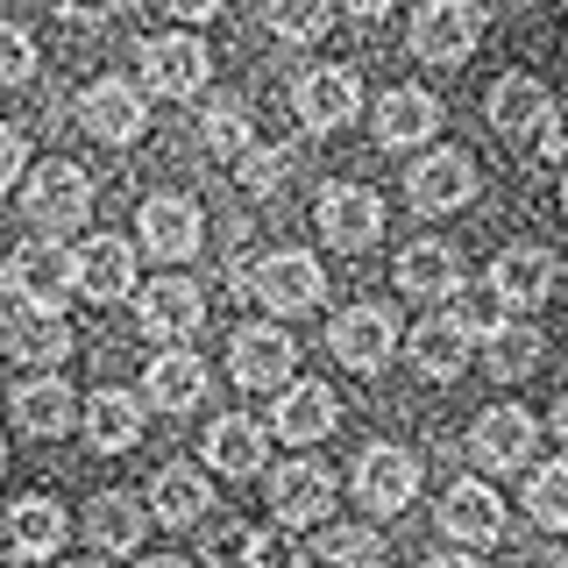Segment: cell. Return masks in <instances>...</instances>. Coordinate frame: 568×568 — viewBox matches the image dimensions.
I'll return each instance as SVG.
<instances>
[{
  "mask_svg": "<svg viewBox=\"0 0 568 568\" xmlns=\"http://www.w3.org/2000/svg\"><path fill=\"white\" fill-rule=\"evenodd\" d=\"M85 440L100 455H129L142 440V398H129V390H93L85 398Z\"/></svg>",
  "mask_w": 568,
  "mask_h": 568,
  "instance_id": "27",
  "label": "cell"
},
{
  "mask_svg": "<svg viewBox=\"0 0 568 568\" xmlns=\"http://www.w3.org/2000/svg\"><path fill=\"white\" fill-rule=\"evenodd\" d=\"M405 192H413L419 213H455V206H469V200H476V164H469V150H434V156H419V164L405 171Z\"/></svg>",
  "mask_w": 568,
  "mask_h": 568,
  "instance_id": "9",
  "label": "cell"
},
{
  "mask_svg": "<svg viewBox=\"0 0 568 568\" xmlns=\"http://www.w3.org/2000/svg\"><path fill=\"white\" fill-rule=\"evenodd\" d=\"M455 320L476 334V342H484L497 320H505V298H497V292H462V284H455Z\"/></svg>",
  "mask_w": 568,
  "mask_h": 568,
  "instance_id": "40",
  "label": "cell"
},
{
  "mask_svg": "<svg viewBox=\"0 0 568 568\" xmlns=\"http://www.w3.org/2000/svg\"><path fill=\"white\" fill-rule=\"evenodd\" d=\"M526 511H532L547 532H568V462H547V469H532Z\"/></svg>",
  "mask_w": 568,
  "mask_h": 568,
  "instance_id": "36",
  "label": "cell"
},
{
  "mask_svg": "<svg viewBox=\"0 0 568 568\" xmlns=\"http://www.w3.org/2000/svg\"><path fill=\"white\" fill-rule=\"evenodd\" d=\"M313 221H320V235L334 248H369L384 235V200L369 185H327L320 206H313Z\"/></svg>",
  "mask_w": 568,
  "mask_h": 568,
  "instance_id": "8",
  "label": "cell"
},
{
  "mask_svg": "<svg viewBox=\"0 0 568 568\" xmlns=\"http://www.w3.org/2000/svg\"><path fill=\"white\" fill-rule=\"evenodd\" d=\"M284 171H292V150H256V142H248V150L235 156V185L248 192V200H271V192L284 185Z\"/></svg>",
  "mask_w": 568,
  "mask_h": 568,
  "instance_id": "38",
  "label": "cell"
},
{
  "mask_svg": "<svg viewBox=\"0 0 568 568\" xmlns=\"http://www.w3.org/2000/svg\"><path fill=\"white\" fill-rule=\"evenodd\" d=\"M455 284H462V263H455L448 242H413L398 256V292L405 298H455Z\"/></svg>",
  "mask_w": 568,
  "mask_h": 568,
  "instance_id": "30",
  "label": "cell"
},
{
  "mask_svg": "<svg viewBox=\"0 0 568 568\" xmlns=\"http://www.w3.org/2000/svg\"><path fill=\"white\" fill-rule=\"evenodd\" d=\"M142 526H150V505H135L129 490H100L93 505H85V540L106 547V555H129L142 540Z\"/></svg>",
  "mask_w": 568,
  "mask_h": 568,
  "instance_id": "29",
  "label": "cell"
},
{
  "mask_svg": "<svg viewBox=\"0 0 568 568\" xmlns=\"http://www.w3.org/2000/svg\"><path fill=\"white\" fill-rule=\"evenodd\" d=\"M413 490H419V462L405 448H390V440L355 462V505L363 511H405Z\"/></svg>",
  "mask_w": 568,
  "mask_h": 568,
  "instance_id": "14",
  "label": "cell"
},
{
  "mask_svg": "<svg viewBox=\"0 0 568 568\" xmlns=\"http://www.w3.org/2000/svg\"><path fill=\"white\" fill-rule=\"evenodd\" d=\"M79 121H85V135H100V142H135L150 129V100H142L129 79H100V85L79 93Z\"/></svg>",
  "mask_w": 568,
  "mask_h": 568,
  "instance_id": "12",
  "label": "cell"
},
{
  "mask_svg": "<svg viewBox=\"0 0 568 568\" xmlns=\"http://www.w3.org/2000/svg\"><path fill=\"white\" fill-rule=\"evenodd\" d=\"M555 434H561V448H568V398L555 405Z\"/></svg>",
  "mask_w": 568,
  "mask_h": 568,
  "instance_id": "48",
  "label": "cell"
},
{
  "mask_svg": "<svg viewBox=\"0 0 568 568\" xmlns=\"http://www.w3.org/2000/svg\"><path fill=\"white\" fill-rule=\"evenodd\" d=\"M469 342H476V334L462 327L455 313H434V320H419V327H413V363L426 369V377L448 384V377L469 369Z\"/></svg>",
  "mask_w": 568,
  "mask_h": 568,
  "instance_id": "26",
  "label": "cell"
},
{
  "mask_svg": "<svg viewBox=\"0 0 568 568\" xmlns=\"http://www.w3.org/2000/svg\"><path fill=\"white\" fill-rule=\"evenodd\" d=\"M248 540H256V532H248L242 519L213 526V532H206V568H242V561H248Z\"/></svg>",
  "mask_w": 568,
  "mask_h": 568,
  "instance_id": "41",
  "label": "cell"
},
{
  "mask_svg": "<svg viewBox=\"0 0 568 568\" xmlns=\"http://www.w3.org/2000/svg\"><path fill=\"white\" fill-rule=\"evenodd\" d=\"M29 171V142L14 129H0V192H14V178Z\"/></svg>",
  "mask_w": 568,
  "mask_h": 568,
  "instance_id": "43",
  "label": "cell"
},
{
  "mask_svg": "<svg viewBox=\"0 0 568 568\" xmlns=\"http://www.w3.org/2000/svg\"><path fill=\"white\" fill-rule=\"evenodd\" d=\"M14 426H22V434H36V440L71 434V384H58V377L22 384V390H14Z\"/></svg>",
  "mask_w": 568,
  "mask_h": 568,
  "instance_id": "32",
  "label": "cell"
},
{
  "mask_svg": "<svg viewBox=\"0 0 568 568\" xmlns=\"http://www.w3.org/2000/svg\"><path fill=\"white\" fill-rule=\"evenodd\" d=\"M484 363H490V377H526L532 363H540V334L526 327V320H497V327L484 334Z\"/></svg>",
  "mask_w": 568,
  "mask_h": 568,
  "instance_id": "33",
  "label": "cell"
},
{
  "mask_svg": "<svg viewBox=\"0 0 568 568\" xmlns=\"http://www.w3.org/2000/svg\"><path fill=\"white\" fill-rule=\"evenodd\" d=\"M327 342H334V355H342L348 369L377 377V369L390 363V355H398V320H390L384 306H348V313H334Z\"/></svg>",
  "mask_w": 568,
  "mask_h": 568,
  "instance_id": "7",
  "label": "cell"
},
{
  "mask_svg": "<svg viewBox=\"0 0 568 568\" xmlns=\"http://www.w3.org/2000/svg\"><path fill=\"white\" fill-rule=\"evenodd\" d=\"M227 369L248 390H284L292 384V342H284V327H242L235 348H227Z\"/></svg>",
  "mask_w": 568,
  "mask_h": 568,
  "instance_id": "20",
  "label": "cell"
},
{
  "mask_svg": "<svg viewBox=\"0 0 568 568\" xmlns=\"http://www.w3.org/2000/svg\"><path fill=\"white\" fill-rule=\"evenodd\" d=\"M142 79H150V93H171V100H192V93H206V79H213V50L200 43V36H150L142 43Z\"/></svg>",
  "mask_w": 568,
  "mask_h": 568,
  "instance_id": "4",
  "label": "cell"
},
{
  "mask_svg": "<svg viewBox=\"0 0 568 568\" xmlns=\"http://www.w3.org/2000/svg\"><path fill=\"white\" fill-rule=\"evenodd\" d=\"M206 462H213L221 476H256V469H263V426L242 419V413L213 419V426H206Z\"/></svg>",
  "mask_w": 568,
  "mask_h": 568,
  "instance_id": "31",
  "label": "cell"
},
{
  "mask_svg": "<svg viewBox=\"0 0 568 568\" xmlns=\"http://www.w3.org/2000/svg\"><path fill=\"white\" fill-rule=\"evenodd\" d=\"M114 8H121V0H58V14H64V22H106Z\"/></svg>",
  "mask_w": 568,
  "mask_h": 568,
  "instance_id": "44",
  "label": "cell"
},
{
  "mask_svg": "<svg viewBox=\"0 0 568 568\" xmlns=\"http://www.w3.org/2000/svg\"><path fill=\"white\" fill-rule=\"evenodd\" d=\"M142 568H185V561H178V555H156V561H142Z\"/></svg>",
  "mask_w": 568,
  "mask_h": 568,
  "instance_id": "49",
  "label": "cell"
},
{
  "mask_svg": "<svg viewBox=\"0 0 568 568\" xmlns=\"http://www.w3.org/2000/svg\"><path fill=\"white\" fill-rule=\"evenodd\" d=\"M440 526H448V540H462V547H490L497 532H505V505H497V490L484 476H462V484H448V497H440Z\"/></svg>",
  "mask_w": 568,
  "mask_h": 568,
  "instance_id": "15",
  "label": "cell"
},
{
  "mask_svg": "<svg viewBox=\"0 0 568 568\" xmlns=\"http://www.w3.org/2000/svg\"><path fill=\"white\" fill-rule=\"evenodd\" d=\"M320 561L327 568H384V540L369 526H327L320 532Z\"/></svg>",
  "mask_w": 568,
  "mask_h": 568,
  "instance_id": "35",
  "label": "cell"
},
{
  "mask_svg": "<svg viewBox=\"0 0 568 568\" xmlns=\"http://www.w3.org/2000/svg\"><path fill=\"white\" fill-rule=\"evenodd\" d=\"M532 448H540V426H532L526 405H490V413L469 426V455L484 462L490 476L526 469V455H532Z\"/></svg>",
  "mask_w": 568,
  "mask_h": 568,
  "instance_id": "5",
  "label": "cell"
},
{
  "mask_svg": "<svg viewBox=\"0 0 568 568\" xmlns=\"http://www.w3.org/2000/svg\"><path fill=\"white\" fill-rule=\"evenodd\" d=\"M484 43V8L476 0H426L413 14V58L426 64H462Z\"/></svg>",
  "mask_w": 568,
  "mask_h": 568,
  "instance_id": "2",
  "label": "cell"
},
{
  "mask_svg": "<svg viewBox=\"0 0 568 568\" xmlns=\"http://www.w3.org/2000/svg\"><path fill=\"white\" fill-rule=\"evenodd\" d=\"M561 213H568V171H561Z\"/></svg>",
  "mask_w": 568,
  "mask_h": 568,
  "instance_id": "50",
  "label": "cell"
},
{
  "mask_svg": "<svg viewBox=\"0 0 568 568\" xmlns=\"http://www.w3.org/2000/svg\"><path fill=\"white\" fill-rule=\"evenodd\" d=\"M71 568H100V561H71Z\"/></svg>",
  "mask_w": 568,
  "mask_h": 568,
  "instance_id": "52",
  "label": "cell"
},
{
  "mask_svg": "<svg viewBox=\"0 0 568 568\" xmlns=\"http://www.w3.org/2000/svg\"><path fill=\"white\" fill-rule=\"evenodd\" d=\"M555 277H561V263L547 256V248H505V256L490 263V292L505 298L511 313L547 306V298H555Z\"/></svg>",
  "mask_w": 568,
  "mask_h": 568,
  "instance_id": "16",
  "label": "cell"
},
{
  "mask_svg": "<svg viewBox=\"0 0 568 568\" xmlns=\"http://www.w3.org/2000/svg\"><path fill=\"white\" fill-rule=\"evenodd\" d=\"M200 142L213 156H227V164H235V156L248 150V114H242V100H213L206 114H200Z\"/></svg>",
  "mask_w": 568,
  "mask_h": 568,
  "instance_id": "37",
  "label": "cell"
},
{
  "mask_svg": "<svg viewBox=\"0 0 568 568\" xmlns=\"http://www.w3.org/2000/svg\"><path fill=\"white\" fill-rule=\"evenodd\" d=\"M71 271H79V292L93 298V306H114V298H129V284H135V248L121 235H93V242H79Z\"/></svg>",
  "mask_w": 568,
  "mask_h": 568,
  "instance_id": "19",
  "label": "cell"
},
{
  "mask_svg": "<svg viewBox=\"0 0 568 568\" xmlns=\"http://www.w3.org/2000/svg\"><path fill=\"white\" fill-rule=\"evenodd\" d=\"M0 298H8V263H0Z\"/></svg>",
  "mask_w": 568,
  "mask_h": 568,
  "instance_id": "51",
  "label": "cell"
},
{
  "mask_svg": "<svg viewBox=\"0 0 568 568\" xmlns=\"http://www.w3.org/2000/svg\"><path fill=\"white\" fill-rule=\"evenodd\" d=\"M334 419H342V405H334L327 384H284V398H277V413H271V426L292 440V448H313V440H327Z\"/></svg>",
  "mask_w": 568,
  "mask_h": 568,
  "instance_id": "21",
  "label": "cell"
},
{
  "mask_svg": "<svg viewBox=\"0 0 568 568\" xmlns=\"http://www.w3.org/2000/svg\"><path fill=\"white\" fill-rule=\"evenodd\" d=\"M29 79H36V43H29V29L0 22V85H29Z\"/></svg>",
  "mask_w": 568,
  "mask_h": 568,
  "instance_id": "39",
  "label": "cell"
},
{
  "mask_svg": "<svg viewBox=\"0 0 568 568\" xmlns=\"http://www.w3.org/2000/svg\"><path fill=\"white\" fill-rule=\"evenodd\" d=\"M555 121V93H547L532 71H505V79L490 85V129L505 142H532Z\"/></svg>",
  "mask_w": 568,
  "mask_h": 568,
  "instance_id": "10",
  "label": "cell"
},
{
  "mask_svg": "<svg viewBox=\"0 0 568 568\" xmlns=\"http://www.w3.org/2000/svg\"><path fill=\"white\" fill-rule=\"evenodd\" d=\"M64 532H71V511L58 497H22V505L8 511V547L22 561H50L64 547Z\"/></svg>",
  "mask_w": 568,
  "mask_h": 568,
  "instance_id": "25",
  "label": "cell"
},
{
  "mask_svg": "<svg viewBox=\"0 0 568 568\" xmlns=\"http://www.w3.org/2000/svg\"><path fill=\"white\" fill-rule=\"evenodd\" d=\"M142 398H150L156 413H192V405L206 398V363L192 348H164L150 363V377H142Z\"/></svg>",
  "mask_w": 568,
  "mask_h": 568,
  "instance_id": "23",
  "label": "cell"
},
{
  "mask_svg": "<svg viewBox=\"0 0 568 568\" xmlns=\"http://www.w3.org/2000/svg\"><path fill=\"white\" fill-rule=\"evenodd\" d=\"M355 106H363V85H355L348 64H320V71L298 79V121H306L313 135H334Z\"/></svg>",
  "mask_w": 568,
  "mask_h": 568,
  "instance_id": "18",
  "label": "cell"
},
{
  "mask_svg": "<svg viewBox=\"0 0 568 568\" xmlns=\"http://www.w3.org/2000/svg\"><path fill=\"white\" fill-rule=\"evenodd\" d=\"M327 505H334V476L320 469L313 455H298V462H284V469H271V511H277V526H313Z\"/></svg>",
  "mask_w": 568,
  "mask_h": 568,
  "instance_id": "17",
  "label": "cell"
},
{
  "mask_svg": "<svg viewBox=\"0 0 568 568\" xmlns=\"http://www.w3.org/2000/svg\"><path fill=\"white\" fill-rule=\"evenodd\" d=\"M242 568H292V526L256 532V540H248V561H242Z\"/></svg>",
  "mask_w": 568,
  "mask_h": 568,
  "instance_id": "42",
  "label": "cell"
},
{
  "mask_svg": "<svg viewBox=\"0 0 568 568\" xmlns=\"http://www.w3.org/2000/svg\"><path fill=\"white\" fill-rule=\"evenodd\" d=\"M22 206H29V221L43 227V235H58V227H85V221H93V178L71 164V156H50V164L29 171Z\"/></svg>",
  "mask_w": 568,
  "mask_h": 568,
  "instance_id": "1",
  "label": "cell"
},
{
  "mask_svg": "<svg viewBox=\"0 0 568 568\" xmlns=\"http://www.w3.org/2000/svg\"><path fill=\"white\" fill-rule=\"evenodd\" d=\"M142 248L150 256H164V263H185L192 248H200V235H206V213L185 200V192H156L150 206H142Z\"/></svg>",
  "mask_w": 568,
  "mask_h": 568,
  "instance_id": "13",
  "label": "cell"
},
{
  "mask_svg": "<svg viewBox=\"0 0 568 568\" xmlns=\"http://www.w3.org/2000/svg\"><path fill=\"white\" fill-rule=\"evenodd\" d=\"M440 129V100L419 93V85H398V93L377 100V142L384 150H413V142H434Z\"/></svg>",
  "mask_w": 568,
  "mask_h": 568,
  "instance_id": "24",
  "label": "cell"
},
{
  "mask_svg": "<svg viewBox=\"0 0 568 568\" xmlns=\"http://www.w3.org/2000/svg\"><path fill=\"white\" fill-rule=\"evenodd\" d=\"M426 568H484V561H476V555H434Z\"/></svg>",
  "mask_w": 568,
  "mask_h": 568,
  "instance_id": "47",
  "label": "cell"
},
{
  "mask_svg": "<svg viewBox=\"0 0 568 568\" xmlns=\"http://www.w3.org/2000/svg\"><path fill=\"white\" fill-rule=\"evenodd\" d=\"M164 8L178 14V22H213V14H221L227 0H164Z\"/></svg>",
  "mask_w": 568,
  "mask_h": 568,
  "instance_id": "45",
  "label": "cell"
},
{
  "mask_svg": "<svg viewBox=\"0 0 568 568\" xmlns=\"http://www.w3.org/2000/svg\"><path fill=\"white\" fill-rule=\"evenodd\" d=\"M213 511V484H206V469H185V462H171V469H156V484H150V519H164V526H200Z\"/></svg>",
  "mask_w": 568,
  "mask_h": 568,
  "instance_id": "22",
  "label": "cell"
},
{
  "mask_svg": "<svg viewBox=\"0 0 568 568\" xmlns=\"http://www.w3.org/2000/svg\"><path fill=\"white\" fill-rule=\"evenodd\" d=\"M135 320H142L150 342H192L200 320H206V298H200V284H185V277H156V284H142Z\"/></svg>",
  "mask_w": 568,
  "mask_h": 568,
  "instance_id": "11",
  "label": "cell"
},
{
  "mask_svg": "<svg viewBox=\"0 0 568 568\" xmlns=\"http://www.w3.org/2000/svg\"><path fill=\"white\" fill-rule=\"evenodd\" d=\"M263 22H271V36H284V43H320L334 22V0H263Z\"/></svg>",
  "mask_w": 568,
  "mask_h": 568,
  "instance_id": "34",
  "label": "cell"
},
{
  "mask_svg": "<svg viewBox=\"0 0 568 568\" xmlns=\"http://www.w3.org/2000/svg\"><path fill=\"white\" fill-rule=\"evenodd\" d=\"M390 8H398V0H348V14H363V22H384Z\"/></svg>",
  "mask_w": 568,
  "mask_h": 568,
  "instance_id": "46",
  "label": "cell"
},
{
  "mask_svg": "<svg viewBox=\"0 0 568 568\" xmlns=\"http://www.w3.org/2000/svg\"><path fill=\"white\" fill-rule=\"evenodd\" d=\"M248 292H256L271 313H313L320 292H327V277H320L313 256H298V248H277V256H263L256 271H248Z\"/></svg>",
  "mask_w": 568,
  "mask_h": 568,
  "instance_id": "6",
  "label": "cell"
},
{
  "mask_svg": "<svg viewBox=\"0 0 568 568\" xmlns=\"http://www.w3.org/2000/svg\"><path fill=\"white\" fill-rule=\"evenodd\" d=\"M8 284H14V298L22 306H50L58 313L71 292H79V271H71V248L58 235H36L14 248V263H8Z\"/></svg>",
  "mask_w": 568,
  "mask_h": 568,
  "instance_id": "3",
  "label": "cell"
},
{
  "mask_svg": "<svg viewBox=\"0 0 568 568\" xmlns=\"http://www.w3.org/2000/svg\"><path fill=\"white\" fill-rule=\"evenodd\" d=\"M8 355L14 363H36V369H50V363H64L71 355V327L50 306H14V327H8Z\"/></svg>",
  "mask_w": 568,
  "mask_h": 568,
  "instance_id": "28",
  "label": "cell"
}]
</instances>
